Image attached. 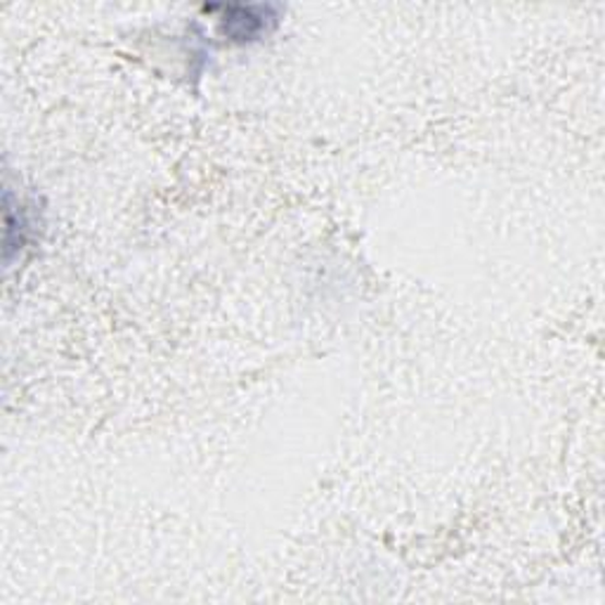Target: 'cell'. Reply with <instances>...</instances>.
Segmentation results:
<instances>
[{
    "label": "cell",
    "mask_w": 605,
    "mask_h": 605,
    "mask_svg": "<svg viewBox=\"0 0 605 605\" xmlns=\"http://www.w3.org/2000/svg\"><path fill=\"white\" fill-rule=\"evenodd\" d=\"M225 10V34L237 40V43H246L254 40L260 34H265L270 28V24H275L277 20L272 18V8L270 5H240V8H223Z\"/></svg>",
    "instance_id": "obj_1"
}]
</instances>
